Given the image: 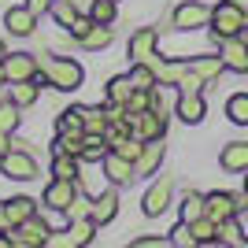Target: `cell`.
<instances>
[{"label": "cell", "instance_id": "obj_42", "mask_svg": "<svg viewBox=\"0 0 248 248\" xmlns=\"http://www.w3.org/2000/svg\"><path fill=\"white\" fill-rule=\"evenodd\" d=\"M170 237H155V233H145V237H134V248H167Z\"/></svg>", "mask_w": 248, "mask_h": 248}, {"label": "cell", "instance_id": "obj_33", "mask_svg": "<svg viewBox=\"0 0 248 248\" xmlns=\"http://www.w3.org/2000/svg\"><path fill=\"white\" fill-rule=\"evenodd\" d=\"M226 115H230V123H237V126H248V93H233L226 100Z\"/></svg>", "mask_w": 248, "mask_h": 248}, {"label": "cell", "instance_id": "obj_18", "mask_svg": "<svg viewBox=\"0 0 248 248\" xmlns=\"http://www.w3.org/2000/svg\"><path fill=\"white\" fill-rule=\"evenodd\" d=\"M174 115L182 119V123H189V126L200 123V119L207 115L204 96H200V93H182V96H178V104H174Z\"/></svg>", "mask_w": 248, "mask_h": 248}, {"label": "cell", "instance_id": "obj_25", "mask_svg": "<svg viewBox=\"0 0 248 248\" xmlns=\"http://www.w3.org/2000/svg\"><path fill=\"white\" fill-rule=\"evenodd\" d=\"M56 130H63V134H85V108H63L60 119H56Z\"/></svg>", "mask_w": 248, "mask_h": 248}, {"label": "cell", "instance_id": "obj_29", "mask_svg": "<svg viewBox=\"0 0 248 248\" xmlns=\"http://www.w3.org/2000/svg\"><path fill=\"white\" fill-rule=\"evenodd\" d=\"M186 67H189V63H163V60L152 63L159 85H178V82H182V74H186Z\"/></svg>", "mask_w": 248, "mask_h": 248}, {"label": "cell", "instance_id": "obj_26", "mask_svg": "<svg viewBox=\"0 0 248 248\" xmlns=\"http://www.w3.org/2000/svg\"><path fill=\"white\" fill-rule=\"evenodd\" d=\"M130 93H134L130 74H115V78H108V85H104V96H108L111 104H126V100H130Z\"/></svg>", "mask_w": 248, "mask_h": 248}, {"label": "cell", "instance_id": "obj_38", "mask_svg": "<svg viewBox=\"0 0 248 248\" xmlns=\"http://www.w3.org/2000/svg\"><path fill=\"white\" fill-rule=\"evenodd\" d=\"M63 215H67V218H89V215H93V200L82 197V189H78V197L67 204V211H63Z\"/></svg>", "mask_w": 248, "mask_h": 248}, {"label": "cell", "instance_id": "obj_34", "mask_svg": "<svg viewBox=\"0 0 248 248\" xmlns=\"http://www.w3.org/2000/svg\"><path fill=\"white\" fill-rule=\"evenodd\" d=\"M22 108L15 100H0V130H4V134H15V130H19V119H22Z\"/></svg>", "mask_w": 248, "mask_h": 248}, {"label": "cell", "instance_id": "obj_45", "mask_svg": "<svg viewBox=\"0 0 248 248\" xmlns=\"http://www.w3.org/2000/svg\"><path fill=\"white\" fill-rule=\"evenodd\" d=\"M0 85H8V71H4V60H0Z\"/></svg>", "mask_w": 248, "mask_h": 248}, {"label": "cell", "instance_id": "obj_12", "mask_svg": "<svg viewBox=\"0 0 248 248\" xmlns=\"http://www.w3.org/2000/svg\"><path fill=\"white\" fill-rule=\"evenodd\" d=\"M155 45H159V33L152 30V26H141V30L130 37V60L134 63H155L159 56H155Z\"/></svg>", "mask_w": 248, "mask_h": 248}, {"label": "cell", "instance_id": "obj_41", "mask_svg": "<svg viewBox=\"0 0 248 248\" xmlns=\"http://www.w3.org/2000/svg\"><path fill=\"white\" fill-rule=\"evenodd\" d=\"M170 245H182V248H193V245H197V237H193L189 222H182V226L170 230Z\"/></svg>", "mask_w": 248, "mask_h": 248}, {"label": "cell", "instance_id": "obj_10", "mask_svg": "<svg viewBox=\"0 0 248 248\" xmlns=\"http://www.w3.org/2000/svg\"><path fill=\"white\" fill-rule=\"evenodd\" d=\"M100 167H104V178H108V186H130L137 178V170H134V159H126V155H119V152H108L100 159Z\"/></svg>", "mask_w": 248, "mask_h": 248}, {"label": "cell", "instance_id": "obj_20", "mask_svg": "<svg viewBox=\"0 0 248 248\" xmlns=\"http://www.w3.org/2000/svg\"><path fill=\"white\" fill-rule=\"evenodd\" d=\"M37 96H41V78H22V82H11V100L19 104L22 111H26V108H33V104H37Z\"/></svg>", "mask_w": 248, "mask_h": 248}, {"label": "cell", "instance_id": "obj_17", "mask_svg": "<svg viewBox=\"0 0 248 248\" xmlns=\"http://www.w3.org/2000/svg\"><path fill=\"white\" fill-rule=\"evenodd\" d=\"M218 163H222V170H230V174H245L248 170V141H230V145L222 148V155H218Z\"/></svg>", "mask_w": 248, "mask_h": 248}, {"label": "cell", "instance_id": "obj_7", "mask_svg": "<svg viewBox=\"0 0 248 248\" xmlns=\"http://www.w3.org/2000/svg\"><path fill=\"white\" fill-rule=\"evenodd\" d=\"M207 22H211V8H204L200 0H186L170 15V30H200Z\"/></svg>", "mask_w": 248, "mask_h": 248}, {"label": "cell", "instance_id": "obj_47", "mask_svg": "<svg viewBox=\"0 0 248 248\" xmlns=\"http://www.w3.org/2000/svg\"><path fill=\"white\" fill-rule=\"evenodd\" d=\"M4 56H8V48H4V41H0V60H4Z\"/></svg>", "mask_w": 248, "mask_h": 248}, {"label": "cell", "instance_id": "obj_46", "mask_svg": "<svg viewBox=\"0 0 248 248\" xmlns=\"http://www.w3.org/2000/svg\"><path fill=\"white\" fill-rule=\"evenodd\" d=\"M230 4H237L241 11H248V0H230Z\"/></svg>", "mask_w": 248, "mask_h": 248}, {"label": "cell", "instance_id": "obj_39", "mask_svg": "<svg viewBox=\"0 0 248 248\" xmlns=\"http://www.w3.org/2000/svg\"><path fill=\"white\" fill-rule=\"evenodd\" d=\"M89 15H93V22H115V0H93Z\"/></svg>", "mask_w": 248, "mask_h": 248}, {"label": "cell", "instance_id": "obj_5", "mask_svg": "<svg viewBox=\"0 0 248 248\" xmlns=\"http://www.w3.org/2000/svg\"><path fill=\"white\" fill-rule=\"evenodd\" d=\"M126 123H130V134H137L141 141H163L167 134V111H159V108L126 115Z\"/></svg>", "mask_w": 248, "mask_h": 248}, {"label": "cell", "instance_id": "obj_48", "mask_svg": "<svg viewBox=\"0 0 248 248\" xmlns=\"http://www.w3.org/2000/svg\"><path fill=\"white\" fill-rule=\"evenodd\" d=\"M245 33H248V11H245Z\"/></svg>", "mask_w": 248, "mask_h": 248}, {"label": "cell", "instance_id": "obj_28", "mask_svg": "<svg viewBox=\"0 0 248 248\" xmlns=\"http://www.w3.org/2000/svg\"><path fill=\"white\" fill-rule=\"evenodd\" d=\"M78 174H82V159H78V155H56V159H52V178L78 182Z\"/></svg>", "mask_w": 248, "mask_h": 248}, {"label": "cell", "instance_id": "obj_3", "mask_svg": "<svg viewBox=\"0 0 248 248\" xmlns=\"http://www.w3.org/2000/svg\"><path fill=\"white\" fill-rule=\"evenodd\" d=\"M52 226H48V218L41 215H30V218H22L15 230H8V241L15 248H45V241H48Z\"/></svg>", "mask_w": 248, "mask_h": 248}, {"label": "cell", "instance_id": "obj_13", "mask_svg": "<svg viewBox=\"0 0 248 248\" xmlns=\"http://www.w3.org/2000/svg\"><path fill=\"white\" fill-rule=\"evenodd\" d=\"M78 197V182H63V178H52L45 186V204L52 211H67V204Z\"/></svg>", "mask_w": 248, "mask_h": 248}, {"label": "cell", "instance_id": "obj_27", "mask_svg": "<svg viewBox=\"0 0 248 248\" xmlns=\"http://www.w3.org/2000/svg\"><path fill=\"white\" fill-rule=\"evenodd\" d=\"M189 67H193V71H197V74L204 78L207 85H211V82L218 78V74L226 71V63H222V56H197V60L189 63Z\"/></svg>", "mask_w": 248, "mask_h": 248}, {"label": "cell", "instance_id": "obj_44", "mask_svg": "<svg viewBox=\"0 0 248 248\" xmlns=\"http://www.w3.org/2000/svg\"><path fill=\"white\" fill-rule=\"evenodd\" d=\"M8 148H11V134H4V130H0V155L8 152Z\"/></svg>", "mask_w": 248, "mask_h": 248}, {"label": "cell", "instance_id": "obj_32", "mask_svg": "<svg viewBox=\"0 0 248 248\" xmlns=\"http://www.w3.org/2000/svg\"><path fill=\"white\" fill-rule=\"evenodd\" d=\"M52 19L60 22L63 30H71L74 22H78V11H74V0H52V11H48Z\"/></svg>", "mask_w": 248, "mask_h": 248}, {"label": "cell", "instance_id": "obj_8", "mask_svg": "<svg viewBox=\"0 0 248 248\" xmlns=\"http://www.w3.org/2000/svg\"><path fill=\"white\" fill-rule=\"evenodd\" d=\"M37 215V204L30 197H11V200H0V233H8L22 222V218Z\"/></svg>", "mask_w": 248, "mask_h": 248}, {"label": "cell", "instance_id": "obj_16", "mask_svg": "<svg viewBox=\"0 0 248 248\" xmlns=\"http://www.w3.org/2000/svg\"><path fill=\"white\" fill-rule=\"evenodd\" d=\"M4 26H8L11 37H30V33L37 30V15L22 4V8H11L8 15H4Z\"/></svg>", "mask_w": 248, "mask_h": 248}, {"label": "cell", "instance_id": "obj_40", "mask_svg": "<svg viewBox=\"0 0 248 248\" xmlns=\"http://www.w3.org/2000/svg\"><path fill=\"white\" fill-rule=\"evenodd\" d=\"M204 78H200L197 71H193V67H186V74H182V82H178V89H182V93H200V89H204Z\"/></svg>", "mask_w": 248, "mask_h": 248}, {"label": "cell", "instance_id": "obj_9", "mask_svg": "<svg viewBox=\"0 0 248 248\" xmlns=\"http://www.w3.org/2000/svg\"><path fill=\"white\" fill-rule=\"evenodd\" d=\"M218 56H222V63H226V71L233 74H248V41L245 37H222L218 41Z\"/></svg>", "mask_w": 248, "mask_h": 248}, {"label": "cell", "instance_id": "obj_49", "mask_svg": "<svg viewBox=\"0 0 248 248\" xmlns=\"http://www.w3.org/2000/svg\"><path fill=\"white\" fill-rule=\"evenodd\" d=\"M245 193H248V170H245Z\"/></svg>", "mask_w": 248, "mask_h": 248}, {"label": "cell", "instance_id": "obj_30", "mask_svg": "<svg viewBox=\"0 0 248 248\" xmlns=\"http://www.w3.org/2000/svg\"><path fill=\"white\" fill-rule=\"evenodd\" d=\"M189 230H193L197 245H215V230H218V222H215V218H207V215H200V218H193V222H189Z\"/></svg>", "mask_w": 248, "mask_h": 248}, {"label": "cell", "instance_id": "obj_1", "mask_svg": "<svg viewBox=\"0 0 248 248\" xmlns=\"http://www.w3.org/2000/svg\"><path fill=\"white\" fill-rule=\"evenodd\" d=\"M41 82L60 89V93H71V89H78L85 82V71H82V63L71 60V56H52V60L41 63Z\"/></svg>", "mask_w": 248, "mask_h": 248}, {"label": "cell", "instance_id": "obj_23", "mask_svg": "<svg viewBox=\"0 0 248 248\" xmlns=\"http://www.w3.org/2000/svg\"><path fill=\"white\" fill-rule=\"evenodd\" d=\"M215 245H237V248H248V237H245V230H241L237 215L218 222V230H215Z\"/></svg>", "mask_w": 248, "mask_h": 248}, {"label": "cell", "instance_id": "obj_15", "mask_svg": "<svg viewBox=\"0 0 248 248\" xmlns=\"http://www.w3.org/2000/svg\"><path fill=\"white\" fill-rule=\"evenodd\" d=\"M119 215V186H111V189H104L100 197H93V222L96 226H108L111 218Z\"/></svg>", "mask_w": 248, "mask_h": 248}, {"label": "cell", "instance_id": "obj_22", "mask_svg": "<svg viewBox=\"0 0 248 248\" xmlns=\"http://www.w3.org/2000/svg\"><path fill=\"white\" fill-rule=\"evenodd\" d=\"M96 222L93 218H71V230H67V248H85L93 245Z\"/></svg>", "mask_w": 248, "mask_h": 248}, {"label": "cell", "instance_id": "obj_21", "mask_svg": "<svg viewBox=\"0 0 248 248\" xmlns=\"http://www.w3.org/2000/svg\"><path fill=\"white\" fill-rule=\"evenodd\" d=\"M78 45H82L85 52H100V48H108L111 45V22H93L89 30L78 37Z\"/></svg>", "mask_w": 248, "mask_h": 248}, {"label": "cell", "instance_id": "obj_19", "mask_svg": "<svg viewBox=\"0 0 248 248\" xmlns=\"http://www.w3.org/2000/svg\"><path fill=\"white\" fill-rule=\"evenodd\" d=\"M159 163H163V145H159V141H145V148H141V155H137L134 170H137V178H148V174L159 170Z\"/></svg>", "mask_w": 248, "mask_h": 248}, {"label": "cell", "instance_id": "obj_11", "mask_svg": "<svg viewBox=\"0 0 248 248\" xmlns=\"http://www.w3.org/2000/svg\"><path fill=\"white\" fill-rule=\"evenodd\" d=\"M4 71H8V85L22 82V78H41V63L33 60L30 52H15V56H4Z\"/></svg>", "mask_w": 248, "mask_h": 248}, {"label": "cell", "instance_id": "obj_6", "mask_svg": "<svg viewBox=\"0 0 248 248\" xmlns=\"http://www.w3.org/2000/svg\"><path fill=\"white\" fill-rule=\"evenodd\" d=\"M170 197H174V178H170V174H159L152 186H148L145 200H141L145 215H148V218H159L167 207H170Z\"/></svg>", "mask_w": 248, "mask_h": 248}, {"label": "cell", "instance_id": "obj_31", "mask_svg": "<svg viewBox=\"0 0 248 248\" xmlns=\"http://www.w3.org/2000/svg\"><path fill=\"white\" fill-rule=\"evenodd\" d=\"M130 82H134V89H159V78H155L152 63H134Z\"/></svg>", "mask_w": 248, "mask_h": 248}, {"label": "cell", "instance_id": "obj_35", "mask_svg": "<svg viewBox=\"0 0 248 248\" xmlns=\"http://www.w3.org/2000/svg\"><path fill=\"white\" fill-rule=\"evenodd\" d=\"M82 137L85 134H56V141H52V145H56V155H82Z\"/></svg>", "mask_w": 248, "mask_h": 248}, {"label": "cell", "instance_id": "obj_43", "mask_svg": "<svg viewBox=\"0 0 248 248\" xmlns=\"http://www.w3.org/2000/svg\"><path fill=\"white\" fill-rule=\"evenodd\" d=\"M26 8L41 19V15H48V11H52V0H26Z\"/></svg>", "mask_w": 248, "mask_h": 248}, {"label": "cell", "instance_id": "obj_14", "mask_svg": "<svg viewBox=\"0 0 248 248\" xmlns=\"http://www.w3.org/2000/svg\"><path fill=\"white\" fill-rule=\"evenodd\" d=\"M241 207H237V197L233 193H207L204 197V215L215 218V222H222V218H233Z\"/></svg>", "mask_w": 248, "mask_h": 248}, {"label": "cell", "instance_id": "obj_36", "mask_svg": "<svg viewBox=\"0 0 248 248\" xmlns=\"http://www.w3.org/2000/svg\"><path fill=\"white\" fill-rule=\"evenodd\" d=\"M200 215H204V197L200 193H186V200H182V222H193Z\"/></svg>", "mask_w": 248, "mask_h": 248}, {"label": "cell", "instance_id": "obj_24", "mask_svg": "<svg viewBox=\"0 0 248 248\" xmlns=\"http://www.w3.org/2000/svg\"><path fill=\"white\" fill-rule=\"evenodd\" d=\"M108 152H111V148H108V137L104 134H85L82 137V155H78V159H82V163H100Z\"/></svg>", "mask_w": 248, "mask_h": 248}, {"label": "cell", "instance_id": "obj_4", "mask_svg": "<svg viewBox=\"0 0 248 248\" xmlns=\"http://www.w3.org/2000/svg\"><path fill=\"white\" fill-rule=\"evenodd\" d=\"M0 174L11 178V182H33L41 170H37V159H33V152L8 148V152L0 155Z\"/></svg>", "mask_w": 248, "mask_h": 248}, {"label": "cell", "instance_id": "obj_37", "mask_svg": "<svg viewBox=\"0 0 248 248\" xmlns=\"http://www.w3.org/2000/svg\"><path fill=\"white\" fill-rule=\"evenodd\" d=\"M108 130V111L104 108H85V134H104Z\"/></svg>", "mask_w": 248, "mask_h": 248}, {"label": "cell", "instance_id": "obj_2", "mask_svg": "<svg viewBox=\"0 0 248 248\" xmlns=\"http://www.w3.org/2000/svg\"><path fill=\"white\" fill-rule=\"evenodd\" d=\"M207 30H211L215 41H222V37H237V33L245 30V11H241L237 4L222 0V4L211 8V22H207Z\"/></svg>", "mask_w": 248, "mask_h": 248}]
</instances>
